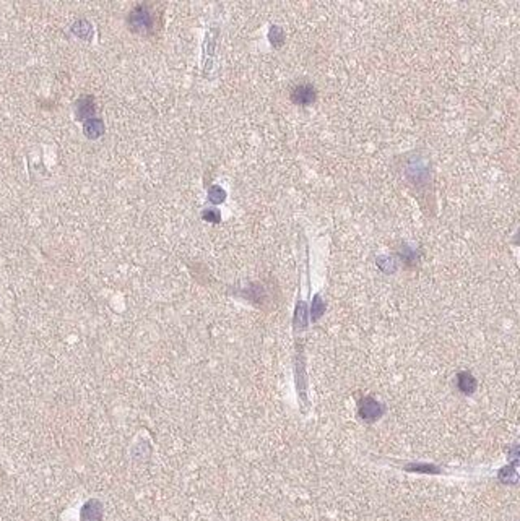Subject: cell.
I'll list each match as a JSON object with an SVG mask.
<instances>
[{"mask_svg": "<svg viewBox=\"0 0 520 521\" xmlns=\"http://www.w3.org/2000/svg\"><path fill=\"white\" fill-rule=\"evenodd\" d=\"M129 25H130V28L137 33H145V35L151 33L153 15H151L148 7H145V5L135 7L129 15Z\"/></svg>", "mask_w": 520, "mask_h": 521, "instance_id": "1", "label": "cell"}, {"mask_svg": "<svg viewBox=\"0 0 520 521\" xmlns=\"http://www.w3.org/2000/svg\"><path fill=\"white\" fill-rule=\"evenodd\" d=\"M317 91L312 85L309 83H301L293 88L291 91V101L298 106H311L316 101Z\"/></svg>", "mask_w": 520, "mask_h": 521, "instance_id": "2", "label": "cell"}, {"mask_svg": "<svg viewBox=\"0 0 520 521\" xmlns=\"http://www.w3.org/2000/svg\"><path fill=\"white\" fill-rule=\"evenodd\" d=\"M384 414V406L381 403H377L374 398H364L359 403V416H361L364 420L368 422H372V420H377Z\"/></svg>", "mask_w": 520, "mask_h": 521, "instance_id": "3", "label": "cell"}, {"mask_svg": "<svg viewBox=\"0 0 520 521\" xmlns=\"http://www.w3.org/2000/svg\"><path fill=\"white\" fill-rule=\"evenodd\" d=\"M77 117L78 120H86V119H93V114H95V101H93L91 96H85L77 103Z\"/></svg>", "mask_w": 520, "mask_h": 521, "instance_id": "4", "label": "cell"}, {"mask_svg": "<svg viewBox=\"0 0 520 521\" xmlns=\"http://www.w3.org/2000/svg\"><path fill=\"white\" fill-rule=\"evenodd\" d=\"M101 505L98 500H90L82 508V521H101Z\"/></svg>", "mask_w": 520, "mask_h": 521, "instance_id": "5", "label": "cell"}, {"mask_svg": "<svg viewBox=\"0 0 520 521\" xmlns=\"http://www.w3.org/2000/svg\"><path fill=\"white\" fill-rule=\"evenodd\" d=\"M83 130H85V135H86V137L91 138V140H95V138H98V137L103 135V132H104V124H103L101 119H95V117H93V119L86 120V122H85Z\"/></svg>", "mask_w": 520, "mask_h": 521, "instance_id": "6", "label": "cell"}, {"mask_svg": "<svg viewBox=\"0 0 520 521\" xmlns=\"http://www.w3.org/2000/svg\"><path fill=\"white\" fill-rule=\"evenodd\" d=\"M458 388L462 393H465V395H470V393L476 390V380L473 378V375L468 372L460 373L458 375Z\"/></svg>", "mask_w": 520, "mask_h": 521, "instance_id": "7", "label": "cell"}, {"mask_svg": "<svg viewBox=\"0 0 520 521\" xmlns=\"http://www.w3.org/2000/svg\"><path fill=\"white\" fill-rule=\"evenodd\" d=\"M72 31L75 33L78 38H82V39H90L91 38V26H90V23H86V22H77L75 25H73Z\"/></svg>", "mask_w": 520, "mask_h": 521, "instance_id": "8", "label": "cell"}, {"mask_svg": "<svg viewBox=\"0 0 520 521\" xmlns=\"http://www.w3.org/2000/svg\"><path fill=\"white\" fill-rule=\"evenodd\" d=\"M224 197H226V193H224V190L221 189V187L215 185V187H211V189H210V200L213 203H221L224 200Z\"/></svg>", "mask_w": 520, "mask_h": 521, "instance_id": "9", "label": "cell"}, {"mask_svg": "<svg viewBox=\"0 0 520 521\" xmlns=\"http://www.w3.org/2000/svg\"><path fill=\"white\" fill-rule=\"evenodd\" d=\"M408 471H416V472H439V469L432 464H410L406 466Z\"/></svg>", "mask_w": 520, "mask_h": 521, "instance_id": "10", "label": "cell"}, {"mask_svg": "<svg viewBox=\"0 0 520 521\" xmlns=\"http://www.w3.org/2000/svg\"><path fill=\"white\" fill-rule=\"evenodd\" d=\"M324 310H325V305L322 304L321 297L317 296L314 299V304H312V315H314V318H319L324 313Z\"/></svg>", "mask_w": 520, "mask_h": 521, "instance_id": "11", "label": "cell"}, {"mask_svg": "<svg viewBox=\"0 0 520 521\" xmlns=\"http://www.w3.org/2000/svg\"><path fill=\"white\" fill-rule=\"evenodd\" d=\"M203 219L210 223H218L219 221V213L216 210H206L203 211Z\"/></svg>", "mask_w": 520, "mask_h": 521, "instance_id": "12", "label": "cell"}]
</instances>
